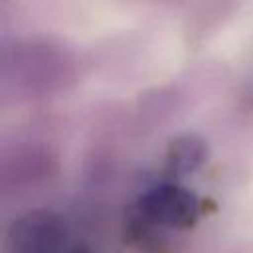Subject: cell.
Instances as JSON below:
<instances>
[{
    "label": "cell",
    "mask_w": 253,
    "mask_h": 253,
    "mask_svg": "<svg viewBox=\"0 0 253 253\" xmlns=\"http://www.w3.org/2000/svg\"><path fill=\"white\" fill-rule=\"evenodd\" d=\"M208 148L202 138L194 134H184L178 136L176 140L170 142L168 152H166V170L170 176L176 180L178 176H186L194 172L206 158Z\"/></svg>",
    "instance_id": "4"
},
{
    "label": "cell",
    "mask_w": 253,
    "mask_h": 253,
    "mask_svg": "<svg viewBox=\"0 0 253 253\" xmlns=\"http://www.w3.org/2000/svg\"><path fill=\"white\" fill-rule=\"evenodd\" d=\"M204 211L206 202L176 180L154 184L126 210L125 243L134 253H178Z\"/></svg>",
    "instance_id": "1"
},
{
    "label": "cell",
    "mask_w": 253,
    "mask_h": 253,
    "mask_svg": "<svg viewBox=\"0 0 253 253\" xmlns=\"http://www.w3.org/2000/svg\"><path fill=\"white\" fill-rule=\"evenodd\" d=\"M4 253H93V249L61 213L30 210L8 225Z\"/></svg>",
    "instance_id": "2"
},
{
    "label": "cell",
    "mask_w": 253,
    "mask_h": 253,
    "mask_svg": "<svg viewBox=\"0 0 253 253\" xmlns=\"http://www.w3.org/2000/svg\"><path fill=\"white\" fill-rule=\"evenodd\" d=\"M71 61L65 51L49 43H22L4 57V83L16 91L45 93L71 79ZM34 97V95H32Z\"/></svg>",
    "instance_id": "3"
}]
</instances>
